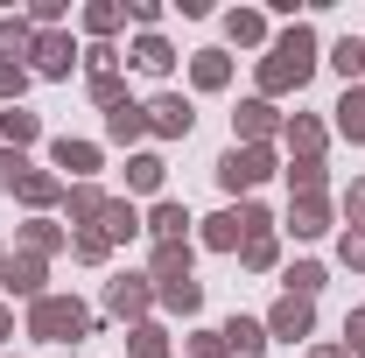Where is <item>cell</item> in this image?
<instances>
[{
    "label": "cell",
    "instance_id": "obj_2",
    "mask_svg": "<svg viewBox=\"0 0 365 358\" xmlns=\"http://www.w3.org/2000/svg\"><path fill=\"white\" fill-rule=\"evenodd\" d=\"M29 330H36L43 344H71V337H85V330H91V316L78 310V302H63V295H43L36 316H29Z\"/></svg>",
    "mask_w": 365,
    "mask_h": 358
},
{
    "label": "cell",
    "instance_id": "obj_30",
    "mask_svg": "<svg viewBox=\"0 0 365 358\" xmlns=\"http://www.w3.org/2000/svg\"><path fill=\"white\" fill-rule=\"evenodd\" d=\"M246 260H253V267H274V239H267V232H260V239H246Z\"/></svg>",
    "mask_w": 365,
    "mask_h": 358
},
{
    "label": "cell",
    "instance_id": "obj_3",
    "mask_svg": "<svg viewBox=\"0 0 365 358\" xmlns=\"http://www.w3.org/2000/svg\"><path fill=\"white\" fill-rule=\"evenodd\" d=\"M260 232H267V211H253V204H246V211H225V218H211V232H204V239H211L218 253H232L239 239H260Z\"/></svg>",
    "mask_w": 365,
    "mask_h": 358
},
{
    "label": "cell",
    "instance_id": "obj_11",
    "mask_svg": "<svg viewBox=\"0 0 365 358\" xmlns=\"http://www.w3.org/2000/svg\"><path fill=\"white\" fill-rule=\"evenodd\" d=\"M36 63H43L49 78H63V71H71V43H63V36H43V43H36Z\"/></svg>",
    "mask_w": 365,
    "mask_h": 358
},
{
    "label": "cell",
    "instance_id": "obj_14",
    "mask_svg": "<svg viewBox=\"0 0 365 358\" xmlns=\"http://www.w3.org/2000/svg\"><path fill=\"white\" fill-rule=\"evenodd\" d=\"M148 225H155V239L169 246V239H182V225H190V218H182V204H155V218H148Z\"/></svg>",
    "mask_w": 365,
    "mask_h": 358
},
{
    "label": "cell",
    "instance_id": "obj_17",
    "mask_svg": "<svg viewBox=\"0 0 365 358\" xmlns=\"http://www.w3.org/2000/svg\"><path fill=\"white\" fill-rule=\"evenodd\" d=\"M0 134L14 140V148H21V140H36V113H0Z\"/></svg>",
    "mask_w": 365,
    "mask_h": 358
},
{
    "label": "cell",
    "instance_id": "obj_10",
    "mask_svg": "<svg viewBox=\"0 0 365 358\" xmlns=\"http://www.w3.org/2000/svg\"><path fill=\"white\" fill-rule=\"evenodd\" d=\"M56 162H63L71 176H91V169H98V148H85V140H56Z\"/></svg>",
    "mask_w": 365,
    "mask_h": 358
},
{
    "label": "cell",
    "instance_id": "obj_13",
    "mask_svg": "<svg viewBox=\"0 0 365 358\" xmlns=\"http://www.w3.org/2000/svg\"><path fill=\"white\" fill-rule=\"evenodd\" d=\"M337 127L351 140H365V91H344V106H337Z\"/></svg>",
    "mask_w": 365,
    "mask_h": 358
},
{
    "label": "cell",
    "instance_id": "obj_8",
    "mask_svg": "<svg viewBox=\"0 0 365 358\" xmlns=\"http://www.w3.org/2000/svg\"><path fill=\"white\" fill-rule=\"evenodd\" d=\"M148 127H162V134H190V106H182V98H155V106H148Z\"/></svg>",
    "mask_w": 365,
    "mask_h": 358
},
{
    "label": "cell",
    "instance_id": "obj_37",
    "mask_svg": "<svg viewBox=\"0 0 365 358\" xmlns=\"http://www.w3.org/2000/svg\"><path fill=\"white\" fill-rule=\"evenodd\" d=\"M317 358H351V352H317Z\"/></svg>",
    "mask_w": 365,
    "mask_h": 358
},
{
    "label": "cell",
    "instance_id": "obj_6",
    "mask_svg": "<svg viewBox=\"0 0 365 358\" xmlns=\"http://www.w3.org/2000/svg\"><path fill=\"white\" fill-rule=\"evenodd\" d=\"M274 337H309V302H302V295H281V310H274Z\"/></svg>",
    "mask_w": 365,
    "mask_h": 358
},
{
    "label": "cell",
    "instance_id": "obj_26",
    "mask_svg": "<svg viewBox=\"0 0 365 358\" xmlns=\"http://www.w3.org/2000/svg\"><path fill=\"white\" fill-rule=\"evenodd\" d=\"M239 127H246V134H267V127H274V106H246Z\"/></svg>",
    "mask_w": 365,
    "mask_h": 358
},
{
    "label": "cell",
    "instance_id": "obj_28",
    "mask_svg": "<svg viewBox=\"0 0 365 358\" xmlns=\"http://www.w3.org/2000/svg\"><path fill=\"white\" fill-rule=\"evenodd\" d=\"M21 43H29V29H21V21H0V56H14Z\"/></svg>",
    "mask_w": 365,
    "mask_h": 358
},
{
    "label": "cell",
    "instance_id": "obj_4",
    "mask_svg": "<svg viewBox=\"0 0 365 358\" xmlns=\"http://www.w3.org/2000/svg\"><path fill=\"white\" fill-rule=\"evenodd\" d=\"M274 162H267V148H232L225 162H218V183H225V190H253V183L267 176Z\"/></svg>",
    "mask_w": 365,
    "mask_h": 358
},
{
    "label": "cell",
    "instance_id": "obj_19",
    "mask_svg": "<svg viewBox=\"0 0 365 358\" xmlns=\"http://www.w3.org/2000/svg\"><path fill=\"white\" fill-rule=\"evenodd\" d=\"M162 302H169V310H197V302H204V288H197V281H169V288H162Z\"/></svg>",
    "mask_w": 365,
    "mask_h": 358
},
{
    "label": "cell",
    "instance_id": "obj_36",
    "mask_svg": "<svg viewBox=\"0 0 365 358\" xmlns=\"http://www.w3.org/2000/svg\"><path fill=\"white\" fill-rule=\"evenodd\" d=\"M351 211H359V218H365V183H359V190H351Z\"/></svg>",
    "mask_w": 365,
    "mask_h": 358
},
{
    "label": "cell",
    "instance_id": "obj_21",
    "mask_svg": "<svg viewBox=\"0 0 365 358\" xmlns=\"http://www.w3.org/2000/svg\"><path fill=\"white\" fill-rule=\"evenodd\" d=\"M127 183H134V190H155V183H162V162H155V155L127 162Z\"/></svg>",
    "mask_w": 365,
    "mask_h": 358
},
{
    "label": "cell",
    "instance_id": "obj_12",
    "mask_svg": "<svg viewBox=\"0 0 365 358\" xmlns=\"http://www.w3.org/2000/svg\"><path fill=\"white\" fill-rule=\"evenodd\" d=\"M7 288H14V295H36V288H43V267H36V260H7Z\"/></svg>",
    "mask_w": 365,
    "mask_h": 358
},
{
    "label": "cell",
    "instance_id": "obj_25",
    "mask_svg": "<svg viewBox=\"0 0 365 358\" xmlns=\"http://www.w3.org/2000/svg\"><path fill=\"white\" fill-rule=\"evenodd\" d=\"M197 85H204V91L225 85V56H197Z\"/></svg>",
    "mask_w": 365,
    "mask_h": 358
},
{
    "label": "cell",
    "instance_id": "obj_34",
    "mask_svg": "<svg viewBox=\"0 0 365 358\" xmlns=\"http://www.w3.org/2000/svg\"><path fill=\"white\" fill-rule=\"evenodd\" d=\"M0 98H21V71L14 63H0Z\"/></svg>",
    "mask_w": 365,
    "mask_h": 358
},
{
    "label": "cell",
    "instance_id": "obj_29",
    "mask_svg": "<svg viewBox=\"0 0 365 358\" xmlns=\"http://www.w3.org/2000/svg\"><path fill=\"white\" fill-rule=\"evenodd\" d=\"M21 176H29V162H21V155H0V190H14Z\"/></svg>",
    "mask_w": 365,
    "mask_h": 358
},
{
    "label": "cell",
    "instance_id": "obj_22",
    "mask_svg": "<svg viewBox=\"0 0 365 358\" xmlns=\"http://www.w3.org/2000/svg\"><path fill=\"white\" fill-rule=\"evenodd\" d=\"M295 232H302V239H317V232H323V204H317V197L295 204Z\"/></svg>",
    "mask_w": 365,
    "mask_h": 358
},
{
    "label": "cell",
    "instance_id": "obj_16",
    "mask_svg": "<svg viewBox=\"0 0 365 358\" xmlns=\"http://www.w3.org/2000/svg\"><path fill=\"white\" fill-rule=\"evenodd\" d=\"M140 127H148V113H140V106H113V140H134Z\"/></svg>",
    "mask_w": 365,
    "mask_h": 358
},
{
    "label": "cell",
    "instance_id": "obj_5",
    "mask_svg": "<svg viewBox=\"0 0 365 358\" xmlns=\"http://www.w3.org/2000/svg\"><path fill=\"white\" fill-rule=\"evenodd\" d=\"M218 337H225V358H260V352H267L260 323H246V316H232V323L218 330Z\"/></svg>",
    "mask_w": 365,
    "mask_h": 358
},
{
    "label": "cell",
    "instance_id": "obj_7",
    "mask_svg": "<svg viewBox=\"0 0 365 358\" xmlns=\"http://www.w3.org/2000/svg\"><path fill=\"white\" fill-rule=\"evenodd\" d=\"M155 281H162V288H169V281H190V246H182V239H169V246L155 253Z\"/></svg>",
    "mask_w": 365,
    "mask_h": 358
},
{
    "label": "cell",
    "instance_id": "obj_31",
    "mask_svg": "<svg viewBox=\"0 0 365 358\" xmlns=\"http://www.w3.org/2000/svg\"><path fill=\"white\" fill-rule=\"evenodd\" d=\"M288 176L302 183V190H317V183H323V169H317V155H309V162H295V169H288Z\"/></svg>",
    "mask_w": 365,
    "mask_h": 358
},
{
    "label": "cell",
    "instance_id": "obj_27",
    "mask_svg": "<svg viewBox=\"0 0 365 358\" xmlns=\"http://www.w3.org/2000/svg\"><path fill=\"white\" fill-rule=\"evenodd\" d=\"M21 197H29V204H49V197H56V183H49V176H21Z\"/></svg>",
    "mask_w": 365,
    "mask_h": 358
},
{
    "label": "cell",
    "instance_id": "obj_15",
    "mask_svg": "<svg viewBox=\"0 0 365 358\" xmlns=\"http://www.w3.org/2000/svg\"><path fill=\"white\" fill-rule=\"evenodd\" d=\"M317 288H323V267H317V260H302V267H288V295H302V302H309Z\"/></svg>",
    "mask_w": 365,
    "mask_h": 358
},
{
    "label": "cell",
    "instance_id": "obj_32",
    "mask_svg": "<svg viewBox=\"0 0 365 358\" xmlns=\"http://www.w3.org/2000/svg\"><path fill=\"white\" fill-rule=\"evenodd\" d=\"M134 352L140 358H162V330H134Z\"/></svg>",
    "mask_w": 365,
    "mask_h": 358
},
{
    "label": "cell",
    "instance_id": "obj_35",
    "mask_svg": "<svg viewBox=\"0 0 365 358\" xmlns=\"http://www.w3.org/2000/svg\"><path fill=\"white\" fill-rule=\"evenodd\" d=\"M344 260H351V267H365V232H344Z\"/></svg>",
    "mask_w": 365,
    "mask_h": 358
},
{
    "label": "cell",
    "instance_id": "obj_38",
    "mask_svg": "<svg viewBox=\"0 0 365 358\" xmlns=\"http://www.w3.org/2000/svg\"><path fill=\"white\" fill-rule=\"evenodd\" d=\"M0 337H7V310H0Z\"/></svg>",
    "mask_w": 365,
    "mask_h": 358
},
{
    "label": "cell",
    "instance_id": "obj_23",
    "mask_svg": "<svg viewBox=\"0 0 365 358\" xmlns=\"http://www.w3.org/2000/svg\"><path fill=\"white\" fill-rule=\"evenodd\" d=\"M337 71L359 78V71H365V43H337Z\"/></svg>",
    "mask_w": 365,
    "mask_h": 358
},
{
    "label": "cell",
    "instance_id": "obj_33",
    "mask_svg": "<svg viewBox=\"0 0 365 358\" xmlns=\"http://www.w3.org/2000/svg\"><path fill=\"white\" fill-rule=\"evenodd\" d=\"M344 352L365 358V316H351V323H344Z\"/></svg>",
    "mask_w": 365,
    "mask_h": 358
},
{
    "label": "cell",
    "instance_id": "obj_9",
    "mask_svg": "<svg viewBox=\"0 0 365 358\" xmlns=\"http://www.w3.org/2000/svg\"><path fill=\"white\" fill-rule=\"evenodd\" d=\"M106 302H113V316H134L140 302H148V288H140L134 274H120V281H113V288H106Z\"/></svg>",
    "mask_w": 365,
    "mask_h": 358
},
{
    "label": "cell",
    "instance_id": "obj_18",
    "mask_svg": "<svg viewBox=\"0 0 365 358\" xmlns=\"http://www.w3.org/2000/svg\"><path fill=\"white\" fill-rule=\"evenodd\" d=\"M98 218H106V239H127L134 232V204H106Z\"/></svg>",
    "mask_w": 365,
    "mask_h": 358
},
{
    "label": "cell",
    "instance_id": "obj_20",
    "mask_svg": "<svg viewBox=\"0 0 365 358\" xmlns=\"http://www.w3.org/2000/svg\"><path fill=\"white\" fill-rule=\"evenodd\" d=\"M134 63H140V71H169L176 56H169V43H155V36H148V43L134 49Z\"/></svg>",
    "mask_w": 365,
    "mask_h": 358
},
{
    "label": "cell",
    "instance_id": "obj_24",
    "mask_svg": "<svg viewBox=\"0 0 365 358\" xmlns=\"http://www.w3.org/2000/svg\"><path fill=\"white\" fill-rule=\"evenodd\" d=\"M225 29H232V43H260V14H232Z\"/></svg>",
    "mask_w": 365,
    "mask_h": 358
},
{
    "label": "cell",
    "instance_id": "obj_1",
    "mask_svg": "<svg viewBox=\"0 0 365 358\" xmlns=\"http://www.w3.org/2000/svg\"><path fill=\"white\" fill-rule=\"evenodd\" d=\"M309 63H317V43H309V29H295V36H281V49L267 56V71H260V85L267 91H288L309 78Z\"/></svg>",
    "mask_w": 365,
    "mask_h": 358
}]
</instances>
